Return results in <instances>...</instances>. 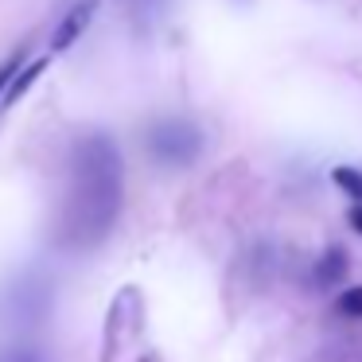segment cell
I'll list each match as a JSON object with an SVG mask.
<instances>
[{
    "label": "cell",
    "mask_w": 362,
    "mask_h": 362,
    "mask_svg": "<svg viewBox=\"0 0 362 362\" xmlns=\"http://www.w3.org/2000/svg\"><path fill=\"white\" fill-rule=\"evenodd\" d=\"M125 203V164L113 136L90 133L74 144L71 191H66L63 214H59V250L86 253L113 230Z\"/></svg>",
    "instance_id": "cell-1"
},
{
    "label": "cell",
    "mask_w": 362,
    "mask_h": 362,
    "mask_svg": "<svg viewBox=\"0 0 362 362\" xmlns=\"http://www.w3.org/2000/svg\"><path fill=\"white\" fill-rule=\"evenodd\" d=\"M203 148V136L191 121H180V117H168V121H156L148 129V152L152 160L160 164H172V168H183L199 156Z\"/></svg>",
    "instance_id": "cell-2"
},
{
    "label": "cell",
    "mask_w": 362,
    "mask_h": 362,
    "mask_svg": "<svg viewBox=\"0 0 362 362\" xmlns=\"http://www.w3.org/2000/svg\"><path fill=\"white\" fill-rule=\"evenodd\" d=\"M94 12H98V0H78V4H71V12H66V16L59 20L55 35H51V51H66V47H74V43L82 40V32L90 28Z\"/></svg>",
    "instance_id": "cell-3"
},
{
    "label": "cell",
    "mask_w": 362,
    "mask_h": 362,
    "mask_svg": "<svg viewBox=\"0 0 362 362\" xmlns=\"http://www.w3.org/2000/svg\"><path fill=\"white\" fill-rule=\"evenodd\" d=\"M343 273H346L343 250H331V253H323L320 265H315V284H320V288H331V284L343 281Z\"/></svg>",
    "instance_id": "cell-4"
},
{
    "label": "cell",
    "mask_w": 362,
    "mask_h": 362,
    "mask_svg": "<svg viewBox=\"0 0 362 362\" xmlns=\"http://www.w3.org/2000/svg\"><path fill=\"white\" fill-rule=\"evenodd\" d=\"M43 66H47V59H35V63H28L24 71H20L16 78H12V86L4 90V105L20 102V98L28 94V86H32V82H35V78H40V74H43Z\"/></svg>",
    "instance_id": "cell-5"
},
{
    "label": "cell",
    "mask_w": 362,
    "mask_h": 362,
    "mask_svg": "<svg viewBox=\"0 0 362 362\" xmlns=\"http://www.w3.org/2000/svg\"><path fill=\"white\" fill-rule=\"evenodd\" d=\"M331 180H335V187L343 191V195H351L354 203L362 206V172H358V168H346V164H339L335 172H331Z\"/></svg>",
    "instance_id": "cell-6"
},
{
    "label": "cell",
    "mask_w": 362,
    "mask_h": 362,
    "mask_svg": "<svg viewBox=\"0 0 362 362\" xmlns=\"http://www.w3.org/2000/svg\"><path fill=\"white\" fill-rule=\"evenodd\" d=\"M339 315H351V320H362V284H354V288H346L343 296H339Z\"/></svg>",
    "instance_id": "cell-7"
},
{
    "label": "cell",
    "mask_w": 362,
    "mask_h": 362,
    "mask_svg": "<svg viewBox=\"0 0 362 362\" xmlns=\"http://www.w3.org/2000/svg\"><path fill=\"white\" fill-rule=\"evenodd\" d=\"M20 66H24V55H12V59H4V63H0V94L12 86V78H16Z\"/></svg>",
    "instance_id": "cell-8"
},
{
    "label": "cell",
    "mask_w": 362,
    "mask_h": 362,
    "mask_svg": "<svg viewBox=\"0 0 362 362\" xmlns=\"http://www.w3.org/2000/svg\"><path fill=\"white\" fill-rule=\"evenodd\" d=\"M0 362H40V358H35V351H28V346H4V351H0Z\"/></svg>",
    "instance_id": "cell-9"
},
{
    "label": "cell",
    "mask_w": 362,
    "mask_h": 362,
    "mask_svg": "<svg viewBox=\"0 0 362 362\" xmlns=\"http://www.w3.org/2000/svg\"><path fill=\"white\" fill-rule=\"evenodd\" d=\"M351 226L362 234V206H351Z\"/></svg>",
    "instance_id": "cell-10"
}]
</instances>
